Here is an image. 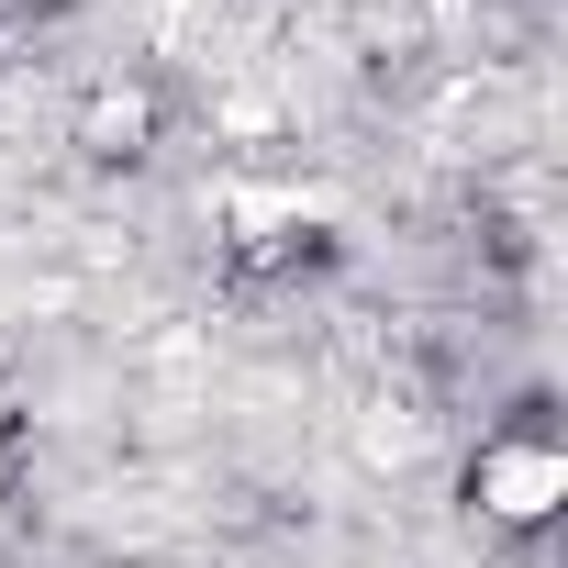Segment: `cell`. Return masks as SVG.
I'll return each instance as SVG.
<instances>
[{"mask_svg": "<svg viewBox=\"0 0 568 568\" xmlns=\"http://www.w3.org/2000/svg\"><path fill=\"white\" fill-rule=\"evenodd\" d=\"M557 490H568V468H557L546 446H524V457H490V468H479V501H490V513H546Z\"/></svg>", "mask_w": 568, "mask_h": 568, "instance_id": "6da1fadb", "label": "cell"}]
</instances>
